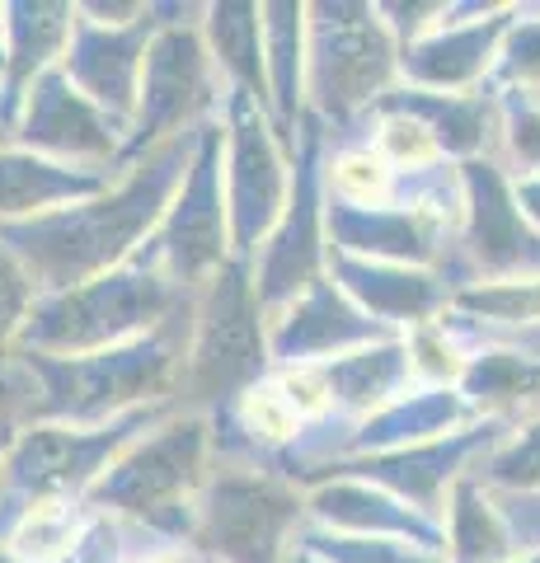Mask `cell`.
Returning a JSON list of instances; mask_svg holds the SVG:
<instances>
[{
	"label": "cell",
	"mask_w": 540,
	"mask_h": 563,
	"mask_svg": "<svg viewBox=\"0 0 540 563\" xmlns=\"http://www.w3.org/2000/svg\"><path fill=\"white\" fill-rule=\"evenodd\" d=\"M0 85H5V43H0Z\"/></svg>",
	"instance_id": "cell-31"
},
{
	"label": "cell",
	"mask_w": 540,
	"mask_h": 563,
	"mask_svg": "<svg viewBox=\"0 0 540 563\" xmlns=\"http://www.w3.org/2000/svg\"><path fill=\"white\" fill-rule=\"evenodd\" d=\"M291 563H316V559H306V554H296V550H291Z\"/></svg>",
	"instance_id": "cell-32"
},
{
	"label": "cell",
	"mask_w": 540,
	"mask_h": 563,
	"mask_svg": "<svg viewBox=\"0 0 540 563\" xmlns=\"http://www.w3.org/2000/svg\"><path fill=\"white\" fill-rule=\"evenodd\" d=\"M395 76L390 29L372 5H310L306 10V103L324 122L353 118L386 95Z\"/></svg>",
	"instance_id": "cell-10"
},
{
	"label": "cell",
	"mask_w": 540,
	"mask_h": 563,
	"mask_svg": "<svg viewBox=\"0 0 540 563\" xmlns=\"http://www.w3.org/2000/svg\"><path fill=\"white\" fill-rule=\"evenodd\" d=\"M225 211H231V254L254 263L264 240L277 231L291 198V151L273 113L258 99L225 90Z\"/></svg>",
	"instance_id": "cell-11"
},
{
	"label": "cell",
	"mask_w": 540,
	"mask_h": 563,
	"mask_svg": "<svg viewBox=\"0 0 540 563\" xmlns=\"http://www.w3.org/2000/svg\"><path fill=\"white\" fill-rule=\"evenodd\" d=\"M123 141L128 132L99 109V103L85 99L71 76L57 66L33 85L20 122H14V146H24L43 161L57 165H76V169H118L123 174Z\"/></svg>",
	"instance_id": "cell-13"
},
{
	"label": "cell",
	"mask_w": 540,
	"mask_h": 563,
	"mask_svg": "<svg viewBox=\"0 0 540 563\" xmlns=\"http://www.w3.org/2000/svg\"><path fill=\"white\" fill-rule=\"evenodd\" d=\"M296 554L316 559V563H432L428 554L409 550L399 540H367V536H339V531H324V526L306 521L296 531Z\"/></svg>",
	"instance_id": "cell-25"
},
{
	"label": "cell",
	"mask_w": 540,
	"mask_h": 563,
	"mask_svg": "<svg viewBox=\"0 0 540 563\" xmlns=\"http://www.w3.org/2000/svg\"><path fill=\"white\" fill-rule=\"evenodd\" d=\"M165 418H174V404H151V409L99 422V428H24L0 455V544L38 503H85V493L103 479V470Z\"/></svg>",
	"instance_id": "cell-6"
},
{
	"label": "cell",
	"mask_w": 540,
	"mask_h": 563,
	"mask_svg": "<svg viewBox=\"0 0 540 563\" xmlns=\"http://www.w3.org/2000/svg\"><path fill=\"white\" fill-rule=\"evenodd\" d=\"M376 151L386 155L395 169H418L438 155V136H432L418 118H405V113H386L381 122V136H376Z\"/></svg>",
	"instance_id": "cell-27"
},
{
	"label": "cell",
	"mask_w": 540,
	"mask_h": 563,
	"mask_svg": "<svg viewBox=\"0 0 540 563\" xmlns=\"http://www.w3.org/2000/svg\"><path fill=\"white\" fill-rule=\"evenodd\" d=\"M0 563H20V559H14V550H10V544H0Z\"/></svg>",
	"instance_id": "cell-30"
},
{
	"label": "cell",
	"mask_w": 540,
	"mask_h": 563,
	"mask_svg": "<svg viewBox=\"0 0 540 563\" xmlns=\"http://www.w3.org/2000/svg\"><path fill=\"white\" fill-rule=\"evenodd\" d=\"M306 512L324 531L339 536H367V540H390V536H428V526L418 521L409 507H399L386 493L357 479H329L306 493Z\"/></svg>",
	"instance_id": "cell-21"
},
{
	"label": "cell",
	"mask_w": 540,
	"mask_h": 563,
	"mask_svg": "<svg viewBox=\"0 0 540 563\" xmlns=\"http://www.w3.org/2000/svg\"><path fill=\"white\" fill-rule=\"evenodd\" d=\"M0 455H5V451H0Z\"/></svg>",
	"instance_id": "cell-33"
},
{
	"label": "cell",
	"mask_w": 540,
	"mask_h": 563,
	"mask_svg": "<svg viewBox=\"0 0 540 563\" xmlns=\"http://www.w3.org/2000/svg\"><path fill=\"white\" fill-rule=\"evenodd\" d=\"M306 10L296 0L264 5V57H268V113L283 132L287 151L306 109Z\"/></svg>",
	"instance_id": "cell-18"
},
{
	"label": "cell",
	"mask_w": 540,
	"mask_h": 563,
	"mask_svg": "<svg viewBox=\"0 0 540 563\" xmlns=\"http://www.w3.org/2000/svg\"><path fill=\"white\" fill-rule=\"evenodd\" d=\"M221 70L207 52L202 24H179L161 29L151 38L146 70H142V99H136L132 132L123 141V174L132 165H142L151 151L169 146L174 136L198 132L212 118H221Z\"/></svg>",
	"instance_id": "cell-9"
},
{
	"label": "cell",
	"mask_w": 540,
	"mask_h": 563,
	"mask_svg": "<svg viewBox=\"0 0 540 563\" xmlns=\"http://www.w3.org/2000/svg\"><path fill=\"white\" fill-rule=\"evenodd\" d=\"M14 146V132H10V118H5V90H0V151Z\"/></svg>",
	"instance_id": "cell-29"
},
{
	"label": "cell",
	"mask_w": 540,
	"mask_h": 563,
	"mask_svg": "<svg viewBox=\"0 0 540 563\" xmlns=\"http://www.w3.org/2000/svg\"><path fill=\"white\" fill-rule=\"evenodd\" d=\"M33 301H38V287H33V277L24 273V263L14 258L5 244H0V357L20 343V329L29 320Z\"/></svg>",
	"instance_id": "cell-26"
},
{
	"label": "cell",
	"mask_w": 540,
	"mask_h": 563,
	"mask_svg": "<svg viewBox=\"0 0 540 563\" xmlns=\"http://www.w3.org/2000/svg\"><path fill=\"white\" fill-rule=\"evenodd\" d=\"M207 52L221 70L225 90H240L268 109V57H264V5H245V0H221L207 5L202 20Z\"/></svg>",
	"instance_id": "cell-19"
},
{
	"label": "cell",
	"mask_w": 540,
	"mask_h": 563,
	"mask_svg": "<svg viewBox=\"0 0 540 563\" xmlns=\"http://www.w3.org/2000/svg\"><path fill=\"white\" fill-rule=\"evenodd\" d=\"M310 521L306 493L245 461H217L198 498L194 544L212 563H291L296 531Z\"/></svg>",
	"instance_id": "cell-7"
},
{
	"label": "cell",
	"mask_w": 540,
	"mask_h": 563,
	"mask_svg": "<svg viewBox=\"0 0 540 563\" xmlns=\"http://www.w3.org/2000/svg\"><path fill=\"white\" fill-rule=\"evenodd\" d=\"M118 179H123L118 169H76L43 161L24 146H5L0 151V221H33L47 211L90 202Z\"/></svg>",
	"instance_id": "cell-17"
},
{
	"label": "cell",
	"mask_w": 540,
	"mask_h": 563,
	"mask_svg": "<svg viewBox=\"0 0 540 563\" xmlns=\"http://www.w3.org/2000/svg\"><path fill=\"white\" fill-rule=\"evenodd\" d=\"M132 258L161 268L184 291H202L231 263V211H225V122L212 118L198 136L194 165L155 225V235Z\"/></svg>",
	"instance_id": "cell-8"
},
{
	"label": "cell",
	"mask_w": 540,
	"mask_h": 563,
	"mask_svg": "<svg viewBox=\"0 0 540 563\" xmlns=\"http://www.w3.org/2000/svg\"><path fill=\"white\" fill-rule=\"evenodd\" d=\"M198 136L202 128L174 136L169 146L151 151L142 165H132L109 192L90 202L47 211L33 221H0V244L24 263L38 296L76 291L85 282L123 268L165 221L174 192L194 165Z\"/></svg>",
	"instance_id": "cell-1"
},
{
	"label": "cell",
	"mask_w": 540,
	"mask_h": 563,
	"mask_svg": "<svg viewBox=\"0 0 540 563\" xmlns=\"http://www.w3.org/2000/svg\"><path fill=\"white\" fill-rule=\"evenodd\" d=\"M381 320H372L357 301L334 287V277H320L301 301H291L277 320H268L273 372L283 366H324L357 347H372L381 339Z\"/></svg>",
	"instance_id": "cell-15"
},
{
	"label": "cell",
	"mask_w": 540,
	"mask_h": 563,
	"mask_svg": "<svg viewBox=\"0 0 540 563\" xmlns=\"http://www.w3.org/2000/svg\"><path fill=\"white\" fill-rule=\"evenodd\" d=\"M320 151H324V118L306 113L291 141V198L277 221V231L264 240V250L254 254V291L268 320H277L291 301L316 287L329 268L324 250V211L329 202L320 198Z\"/></svg>",
	"instance_id": "cell-12"
},
{
	"label": "cell",
	"mask_w": 540,
	"mask_h": 563,
	"mask_svg": "<svg viewBox=\"0 0 540 563\" xmlns=\"http://www.w3.org/2000/svg\"><path fill=\"white\" fill-rule=\"evenodd\" d=\"M207 479H212V418L174 413L103 470V479L85 493V507L146 526L161 540L194 544Z\"/></svg>",
	"instance_id": "cell-3"
},
{
	"label": "cell",
	"mask_w": 540,
	"mask_h": 563,
	"mask_svg": "<svg viewBox=\"0 0 540 563\" xmlns=\"http://www.w3.org/2000/svg\"><path fill=\"white\" fill-rule=\"evenodd\" d=\"M76 33V5H57V0H14L5 14V118L10 132L20 122V109L29 90L47 70H57L66 47Z\"/></svg>",
	"instance_id": "cell-16"
},
{
	"label": "cell",
	"mask_w": 540,
	"mask_h": 563,
	"mask_svg": "<svg viewBox=\"0 0 540 563\" xmlns=\"http://www.w3.org/2000/svg\"><path fill=\"white\" fill-rule=\"evenodd\" d=\"M194 310L198 296L146 339L80 357L10 347L0 357V372L10 380L20 428H99L151 404H174L194 347Z\"/></svg>",
	"instance_id": "cell-2"
},
{
	"label": "cell",
	"mask_w": 540,
	"mask_h": 563,
	"mask_svg": "<svg viewBox=\"0 0 540 563\" xmlns=\"http://www.w3.org/2000/svg\"><path fill=\"white\" fill-rule=\"evenodd\" d=\"M198 291H184L161 268L142 258H128L123 268L85 282L76 291L38 296L20 329V343L29 352H52V357H80V352L123 347L132 339H146L169 314H179Z\"/></svg>",
	"instance_id": "cell-5"
},
{
	"label": "cell",
	"mask_w": 540,
	"mask_h": 563,
	"mask_svg": "<svg viewBox=\"0 0 540 563\" xmlns=\"http://www.w3.org/2000/svg\"><path fill=\"white\" fill-rule=\"evenodd\" d=\"M273 376L268 314L254 291V263L231 258L198 291L194 347L184 362V380L174 390V413L221 418L235 399Z\"/></svg>",
	"instance_id": "cell-4"
},
{
	"label": "cell",
	"mask_w": 540,
	"mask_h": 563,
	"mask_svg": "<svg viewBox=\"0 0 540 563\" xmlns=\"http://www.w3.org/2000/svg\"><path fill=\"white\" fill-rule=\"evenodd\" d=\"M409 347L399 343H372V347H357L339 362H324V376H329V395H334V413H367L390 404L399 395V385L409 380ZM329 413V418H334Z\"/></svg>",
	"instance_id": "cell-22"
},
{
	"label": "cell",
	"mask_w": 540,
	"mask_h": 563,
	"mask_svg": "<svg viewBox=\"0 0 540 563\" xmlns=\"http://www.w3.org/2000/svg\"><path fill=\"white\" fill-rule=\"evenodd\" d=\"M85 526H90V507L80 498H52V503H38L14 526V536L5 544L20 563H62L80 544Z\"/></svg>",
	"instance_id": "cell-23"
},
{
	"label": "cell",
	"mask_w": 540,
	"mask_h": 563,
	"mask_svg": "<svg viewBox=\"0 0 540 563\" xmlns=\"http://www.w3.org/2000/svg\"><path fill=\"white\" fill-rule=\"evenodd\" d=\"M329 277H334V287L348 301H357L372 320H423L432 301H438V287H432L428 277L395 268V263L339 254V250H329Z\"/></svg>",
	"instance_id": "cell-20"
},
{
	"label": "cell",
	"mask_w": 540,
	"mask_h": 563,
	"mask_svg": "<svg viewBox=\"0 0 540 563\" xmlns=\"http://www.w3.org/2000/svg\"><path fill=\"white\" fill-rule=\"evenodd\" d=\"M24 428H20V409H14V395H10V380H5V372H0V451H5L14 437H20Z\"/></svg>",
	"instance_id": "cell-28"
},
{
	"label": "cell",
	"mask_w": 540,
	"mask_h": 563,
	"mask_svg": "<svg viewBox=\"0 0 540 563\" xmlns=\"http://www.w3.org/2000/svg\"><path fill=\"white\" fill-rule=\"evenodd\" d=\"M151 38H155L151 14H142V20L128 29H109V24L85 20L76 5V33L62 57V70L71 76L76 90L90 103H99L123 132H132L136 99H142V70H146Z\"/></svg>",
	"instance_id": "cell-14"
},
{
	"label": "cell",
	"mask_w": 540,
	"mask_h": 563,
	"mask_svg": "<svg viewBox=\"0 0 540 563\" xmlns=\"http://www.w3.org/2000/svg\"><path fill=\"white\" fill-rule=\"evenodd\" d=\"M324 179H329V202L376 211L395 192V165L376 146H343L334 151Z\"/></svg>",
	"instance_id": "cell-24"
}]
</instances>
